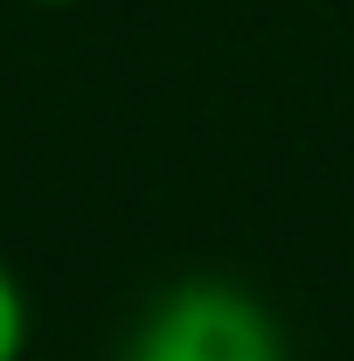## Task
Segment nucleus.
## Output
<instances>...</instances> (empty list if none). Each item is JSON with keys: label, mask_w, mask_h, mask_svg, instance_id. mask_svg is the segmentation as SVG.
I'll use <instances>...</instances> for the list:
<instances>
[{"label": "nucleus", "mask_w": 354, "mask_h": 361, "mask_svg": "<svg viewBox=\"0 0 354 361\" xmlns=\"http://www.w3.org/2000/svg\"><path fill=\"white\" fill-rule=\"evenodd\" d=\"M126 361H292L285 326L257 292L229 278H181L167 285L126 341Z\"/></svg>", "instance_id": "1"}, {"label": "nucleus", "mask_w": 354, "mask_h": 361, "mask_svg": "<svg viewBox=\"0 0 354 361\" xmlns=\"http://www.w3.org/2000/svg\"><path fill=\"white\" fill-rule=\"evenodd\" d=\"M28 361H35V355H28Z\"/></svg>", "instance_id": "4"}, {"label": "nucleus", "mask_w": 354, "mask_h": 361, "mask_svg": "<svg viewBox=\"0 0 354 361\" xmlns=\"http://www.w3.org/2000/svg\"><path fill=\"white\" fill-rule=\"evenodd\" d=\"M0 361H28V292L0 264Z\"/></svg>", "instance_id": "2"}, {"label": "nucleus", "mask_w": 354, "mask_h": 361, "mask_svg": "<svg viewBox=\"0 0 354 361\" xmlns=\"http://www.w3.org/2000/svg\"><path fill=\"white\" fill-rule=\"evenodd\" d=\"M35 7H77V0H35Z\"/></svg>", "instance_id": "3"}]
</instances>
